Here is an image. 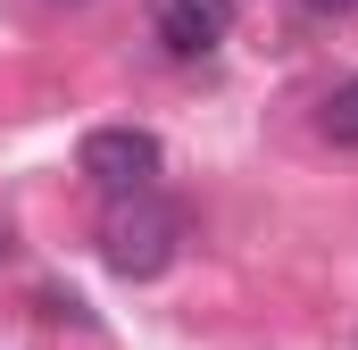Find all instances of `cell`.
<instances>
[{"label": "cell", "instance_id": "obj_1", "mask_svg": "<svg viewBox=\"0 0 358 350\" xmlns=\"http://www.w3.org/2000/svg\"><path fill=\"white\" fill-rule=\"evenodd\" d=\"M183 251V209L176 200H159V183L150 192H108V217H100V259L117 267L125 284H150V275H167Z\"/></svg>", "mask_w": 358, "mask_h": 350}, {"label": "cell", "instance_id": "obj_2", "mask_svg": "<svg viewBox=\"0 0 358 350\" xmlns=\"http://www.w3.org/2000/svg\"><path fill=\"white\" fill-rule=\"evenodd\" d=\"M76 167H84L100 192H150L159 167H167V150H159L150 125H92L84 150H76Z\"/></svg>", "mask_w": 358, "mask_h": 350}, {"label": "cell", "instance_id": "obj_5", "mask_svg": "<svg viewBox=\"0 0 358 350\" xmlns=\"http://www.w3.org/2000/svg\"><path fill=\"white\" fill-rule=\"evenodd\" d=\"M292 8H300V17H350L358 0H292Z\"/></svg>", "mask_w": 358, "mask_h": 350}, {"label": "cell", "instance_id": "obj_6", "mask_svg": "<svg viewBox=\"0 0 358 350\" xmlns=\"http://www.w3.org/2000/svg\"><path fill=\"white\" fill-rule=\"evenodd\" d=\"M8 251H17V234H8V217H0V259H8Z\"/></svg>", "mask_w": 358, "mask_h": 350}, {"label": "cell", "instance_id": "obj_3", "mask_svg": "<svg viewBox=\"0 0 358 350\" xmlns=\"http://www.w3.org/2000/svg\"><path fill=\"white\" fill-rule=\"evenodd\" d=\"M150 34L176 59H208L234 34V0H150Z\"/></svg>", "mask_w": 358, "mask_h": 350}, {"label": "cell", "instance_id": "obj_4", "mask_svg": "<svg viewBox=\"0 0 358 350\" xmlns=\"http://www.w3.org/2000/svg\"><path fill=\"white\" fill-rule=\"evenodd\" d=\"M317 134H325L334 150H358V76H342V84L325 92V108H317Z\"/></svg>", "mask_w": 358, "mask_h": 350}]
</instances>
